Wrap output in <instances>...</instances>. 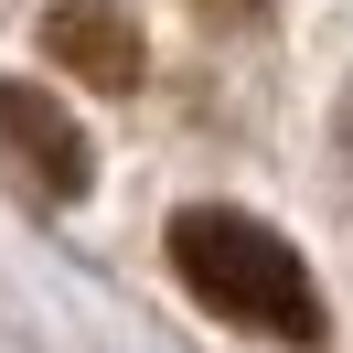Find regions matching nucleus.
<instances>
[{
    "instance_id": "nucleus-3",
    "label": "nucleus",
    "mask_w": 353,
    "mask_h": 353,
    "mask_svg": "<svg viewBox=\"0 0 353 353\" xmlns=\"http://www.w3.org/2000/svg\"><path fill=\"white\" fill-rule=\"evenodd\" d=\"M43 43L65 54V65L86 75V86H139V32L118 22L108 0H65V11L43 22Z\"/></svg>"
},
{
    "instance_id": "nucleus-4",
    "label": "nucleus",
    "mask_w": 353,
    "mask_h": 353,
    "mask_svg": "<svg viewBox=\"0 0 353 353\" xmlns=\"http://www.w3.org/2000/svg\"><path fill=\"white\" fill-rule=\"evenodd\" d=\"M193 11H225V22H246V11H257V0H193Z\"/></svg>"
},
{
    "instance_id": "nucleus-2",
    "label": "nucleus",
    "mask_w": 353,
    "mask_h": 353,
    "mask_svg": "<svg viewBox=\"0 0 353 353\" xmlns=\"http://www.w3.org/2000/svg\"><path fill=\"white\" fill-rule=\"evenodd\" d=\"M0 150L22 161V182H43L54 203L86 193V139H75V118L43 86H0Z\"/></svg>"
},
{
    "instance_id": "nucleus-1",
    "label": "nucleus",
    "mask_w": 353,
    "mask_h": 353,
    "mask_svg": "<svg viewBox=\"0 0 353 353\" xmlns=\"http://www.w3.org/2000/svg\"><path fill=\"white\" fill-rule=\"evenodd\" d=\"M172 268H182L193 300L225 310V321L268 332V343H321V289H310L300 246H279L257 214H225V203L172 214Z\"/></svg>"
}]
</instances>
